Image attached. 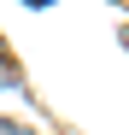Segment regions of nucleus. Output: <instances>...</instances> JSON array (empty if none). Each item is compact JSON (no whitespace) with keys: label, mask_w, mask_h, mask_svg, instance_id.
Returning a JSON list of instances; mask_svg holds the SVG:
<instances>
[{"label":"nucleus","mask_w":129,"mask_h":135,"mask_svg":"<svg viewBox=\"0 0 129 135\" xmlns=\"http://www.w3.org/2000/svg\"><path fill=\"white\" fill-rule=\"evenodd\" d=\"M0 135H24V123H0Z\"/></svg>","instance_id":"nucleus-1"}]
</instances>
